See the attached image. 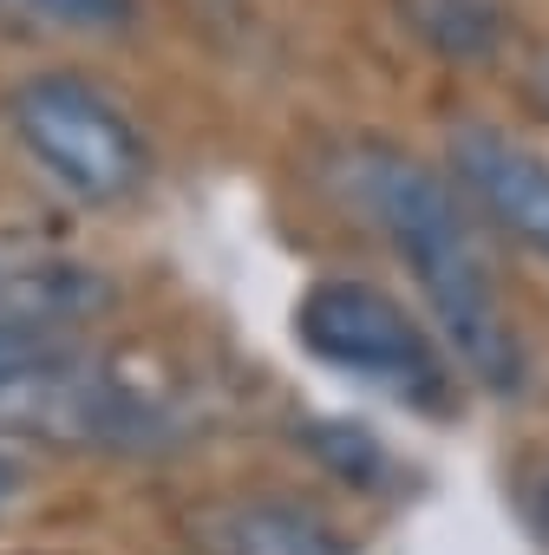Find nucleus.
I'll list each match as a JSON object with an SVG mask.
<instances>
[{"label": "nucleus", "mask_w": 549, "mask_h": 555, "mask_svg": "<svg viewBox=\"0 0 549 555\" xmlns=\"http://www.w3.org/2000/svg\"><path fill=\"white\" fill-rule=\"evenodd\" d=\"M347 177H354L360 209L386 229V242L412 268V282L438 321V340L464 360V373L477 386L516 392L523 386V340H516V321L503 308L497 274L477 248L464 196L399 144H360Z\"/></svg>", "instance_id": "1"}, {"label": "nucleus", "mask_w": 549, "mask_h": 555, "mask_svg": "<svg viewBox=\"0 0 549 555\" xmlns=\"http://www.w3.org/2000/svg\"><path fill=\"white\" fill-rule=\"evenodd\" d=\"M8 125L21 151L53 177L73 203L118 209L151 177V144L138 118L86 73H34L8 92Z\"/></svg>", "instance_id": "2"}, {"label": "nucleus", "mask_w": 549, "mask_h": 555, "mask_svg": "<svg viewBox=\"0 0 549 555\" xmlns=\"http://www.w3.org/2000/svg\"><path fill=\"white\" fill-rule=\"evenodd\" d=\"M295 334L321 366H341L412 405L445 399V360L432 334L373 282H315L295 308Z\"/></svg>", "instance_id": "3"}, {"label": "nucleus", "mask_w": 549, "mask_h": 555, "mask_svg": "<svg viewBox=\"0 0 549 555\" xmlns=\"http://www.w3.org/2000/svg\"><path fill=\"white\" fill-rule=\"evenodd\" d=\"M445 164H451V183L464 190V203L484 209L490 229L516 235L523 248H536L549 261V164L529 144H516L497 125H458L445 144Z\"/></svg>", "instance_id": "4"}, {"label": "nucleus", "mask_w": 549, "mask_h": 555, "mask_svg": "<svg viewBox=\"0 0 549 555\" xmlns=\"http://www.w3.org/2000/svg\"><path fill=\"white\" fill-rule=\"evenodd\" d=\"M196 542L209 555H347L341 529L295 496H242L196 516Z\"/></svg>", "instance_id": "5"}, {"label": "nucleus", "mask_w": 549, "mask_h": 555, "mask_svg": "<svg viewBox=\"0 0 549 555\" xmlns=\"http://www.w3.org/2000/svg\"><path fill=\"white\" fill-rule=\"evenodd\" d=\"M105 295L112 288L79 261H0V321L60 334L66 321H86L92 308H105Z\"/></svg>", "instance_id": "6"}, {"label": "nucleus", "mask_w": 549, "mask_h": 555, "mask_svg": "<svg viewBox=\"0 0 549 555\" xmlns=\"http://www.w3.org/2000/svg\"><path fill=\"white\" fill-rule=\"evenodd\" d=\"M399 21L438 60L484 66V60H497V47L510 34V0H399Z\"/></svg>", "instance_id": "7"}, {"label": "nucleus", "mask_w": 549, "mask_h": 555, "mask_svg": "<svg viewBox=\"0 0 549 555\" xmlns=\"http://www.w3.org/2000/svg\"><path fill=\"white\" fill-rule=\"evenodd\" d=\"M66 360V347H60V334H47V327H21V321H0V399H14V392H27L40 373H53Z\"/></svg>", "instance_id": "8"}, {"label": "nucleus", "mask_w": 549, "mask_h": 555, "mask_svg": "<svg viewBox=\"0 0 549 555\" xmlns=\"http://www.w3.org/2000/svg\"><path fill=\"white\" fill-rule=\"evenodd\" d=\"M14 8L60 34H125L138 21V0H14Z\"/></svg>", "instance_id": "9"}, {"label": "nucleus", "mask_w": 549, "mask_h": 555, "mask_svg": "<svg viewBox=\"0 0 549 555\" xmlns=\"http://www.w3.org/2000/svg\"><path fill=\"white\" fill-rule=\"evenodd\" d=\"M315 451H321L334 470H347V483H360V490H373V483H380V470H386L380 444H367L354 425H328V431L315 438Z\"/></svg>", "instance_id": "10"}, {"label": "nucleus", "mask_w": 549, "mask_h": 555, "mask_svg": "<svg viewBox=\"0 0 549 555\" xmlns=\"http://www.w3.org/2000/svg\"><path fill=\"white\" fill-rule=\"evenodd\" d=\"M27 496V464L8 451V444H0V509H8V503H21Z\"/></svg>", "instance_id": "11"}, {"label": "nucleus", "mask_w": 549, "mask_h": 555, "mask_svg": "<svg viewBox=\"0 0 549 555\" xmlns=\"http://www.w3.org/2000/svg\"><path fill=\"white\" fill-rule=\"evenodd\" d=\"M542 522H549V483H542Z\"/></svg>", "instance_id": "12"}]
</instances>
